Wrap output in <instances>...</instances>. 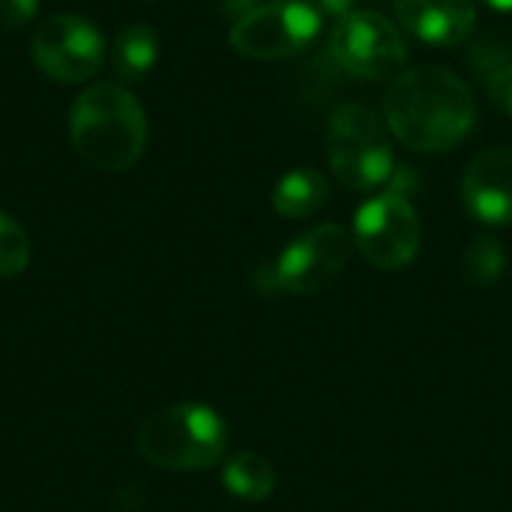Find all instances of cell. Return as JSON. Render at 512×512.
Wrapping results in <instances>:
<instances>
[{
  "mask_svg": "<svg viewBox=\"0 0 512 512\" xmlns=\"http://www.w3.org/2000/svg\"><path fill=\"white\" fill-rule=\"evenodd\" d=\"M393 135L417 153H447L465 141L477 120V102L465 78L447 66H414L393 78L384 96Z\"/></svg>",
  "mask_w": 512,
  "mask_h": 512,
  "instance_id": "cell-1",
  "label": "cell"
},
{
  "mask_svg": "<svg viewBox=\"0 0 512 512\" xmlns=\"http://www.w3.org/2000/svg\"><path fill=\"white\" fill-rule=\"evenodd\" d=\"M69 141L96 171H129L147 147L144 105L126 84L96 81L72 102Z\"/></svg>",
  "mask_w": 512,
  "mask_h": 512,
  "instance_id": "cell-2",
  "label": "cell"
},
{
  "mask_svg": "<svg viewBox=\"0 0 512 512\" xmlns=\"http://www.w3.org/2000/svg\"><path fill=\"white\" fill-rule=\"evenodd\" d=\"M138 453L162 471H207L225 459L228 426L201 402H177L147 414L135 435Z\"/></svg>",
  "mask_w": 512,
  "mask_h": 512,
  "instance_id": "cell-3",
  "label": "cell"
},
{
  "mask_svg": "<svg viewBox=\"0 0 512 512\" xmlns=\"http://www.w3.org/2000/svg\"><path fill=\"white\" fill-rule=\"evenodd\" d=\"M327 159L333 177L354 192L387 186L396 174V156L387 126L372 108L357 102L333 111L327 126Z\"/></svg>",
  "mask_w": 512,
  "mask_h": 512,
  "instance_id": "cell-4",
  "label": "cell"
},
{
  "mask_svg": "<svg viewBox=\"0 0 512 512\" xmlns=\"http://www.w3.org/2000/svg\"><path fill=\"white\" fill-rule=\"evenodd\" d=\"M333 60L357 78L387 81L408 66V42L402 30L381 12L354 9L330 33Z\"/></svg>",
  "mask_w": 512,
  "mask_h": 512,
  "instance_id": "cell-5",
  "label": "cell"
},
{
  "mask_svg": "<svg viewBox=\"0 0 512 512\" xmlns=\"http://www.w3.org/2000/svg\"><path fill=\"white\" fill-rule=\"evenodd\" d=\"M321 33V12L306 0H270L246 15L228 33L237 54L252 60H282L306 51Z\"/></svg>",
  "mask_w": 512,
  "mask_h": 512,
  "instance_id": "cell-6",
  "label": "cell"
},
{
  "mask_svg": "<svg viewBox=\"0 0 512 512\" xmlns=\"http://www.w3.org/2000/svg\"><path fill=\"white\" fill-rule=\"evenodd\" d=\"M354 249L378 270H402L408 267L423 240L420 216L408 195L393 189L369 198L354 219Z\"/></svg>",
  "mask_w": 512,
  "mask_h": 512,
  "instance_id": "cell-7",
  "label": "cell"
},
{
  "mask_svg": "<svg viewBox=\"0 0 512 512\" xmlns=\"http://www.w3.org/2000/svg\"><path fill=\"white\" fill-rule=\"evenodd\" d=\"M351 252H354V237L342 225L327 222L309 228L306 234L288 243V249L276 258V264H270L279 294L312 297L330 288L348 267Z\"/></svg>",
  "mask_w": 512,
  "mask_h": 512,
  "instance_id": "cell-8",
  "label": "cell"
},
{
  "mask_svg": "<svg viewBox=\"0 0 512 512\" xmlns=\"http://www.w3.org/2000/svg\"><path fill=\"white\" fill-rule=\"evenodd\" d=\"M30 57L42 75L60 84H81L102 69L105 39L84 15H54L33 33Z\"/></svg>",
  "mask_w": 512,
  "mask_h": 512,
  "instance_id": "cell-9",
  "label": "cell"
},
{
  "mask_svg": "<svg viewBox=\"0 0 512 512\" xmlns=\"http://www.w3.org/2000/svg\"><path fill=\"white\" fill-rule=\"evenodd\" d=\"M462 201L483 225L512 222V150L492 147L471 159L462 177Z\"/></svg>",
  "mask_w": 512,
  "mask_h": 512,
  "instance_id": "cell-10",
  "label": "cell"
},
{
  "mask_svg": "<svg viewBox=\"0 0 512 512\" xmlns=\"http://www.w3.org/2000/svg\"><path fill=\"white\" fill-rule=\"evenodd\" d=\"M402 27L426 45L456 48L477 27L474 0H396Z\"/></svg>",
  "mask_w": 512,
  "mask_h": 512,
  "instance_id": "cell-11",
  "label": "cell"
},
{
  "mask_svg": "<svg viewBox=\"0 0 512 512\" xmlns=\"http://www.w3.org/2000/svg\"><path fill=\"white\" fill-rule=\"evenodd\" d=\"M330 198V186L315 168H294L273 186V210L282 219H309Z\"/></svg>",
  "mask_w": 512,
  "mask_h": 512,
  "instance_id": "cell-12",
  "label": "cell"
},
{
  "mask_svg": "<svg viewBox=\"0 0 512 512\" xmlns=\"http://www.w3.org/2000/svg\"><path fill=\"white\" fill-rule=\"evenodd\" d=\"M159 63V36L150 24H126L111 45V69L120 81H141Z\"/></svg>",
  "mask_w": 512,
  "mask_h": 512,
  "instance_id": "cell-13",
  "label": "cell"
},
{
  "mask_svg": "<svg viewBox=\"0 0 512 512\" xmlns=\"http://www.w3.org/2000/svg\"><path fill=\"white\" fill-rule=\"evenodd\" d=\"M222 486L228 489V495L249 501V504H258V501H267L273 495L276 471L258 453H234L222 465Z\"/></svg>",
  "mask_w": 512,
  "mask_h": 512,
  "instance_id": "cell-14",
  "label": "cell"
},
{
  "mask_svg": "<svg viewBox=\"0 0 512 512\" xmlns=\"http://www.w3.org/2000/svg\"><path fill=\"white\" fill-rule=\"evenodd\" d=\"M507 270V252L504 243L498 237L480 234L468 243L465 255H462V276L474 285V288H489L495 285Z\"/></svg>",
  "mask_w": 512,
  "mask_h": 512,
  "instance_id": "cell-15",
  "label": "cell"
},
{
  "mask_svg": "<svg viewBox=\"0 0 512 512\" xmlns=\"http://www.w3.org/2000/svg\"><path fill=\"white\" fill-rule=\"evenodd\" d=\"M30 264V237L27 231L0 210V279H15Z\"/></svg>",
  "mask_w": 512,
  "mask_h": 512,
  "instance_id": "cell-16",
  "label": "cell"
},
{
  "mask_svg": "<svg viewBox=\"0 0 512 512\" xmlns=\"http://www.w3.org/2000/svg\"><path fill=\"white\" fill-rule=\"evenodd\" d=\"M39 15V0H0V24L6 30H24Z\"/></svg>",
  "mask_w": 512,
  "mask_h": 512,
  "instance_id": "cell-17",
  "label": "cell"
},
{
  "mask_svg": "<svg viewBox=\"0 0 512 512\" xmlns=\"http://www.w3.org/2000/svg\"><path fill=\"white\" fill-rule=\"evenodd\" d=\"M489 99L504 111V114H510L512 117V63H504V66H498L495 72H492V78H489Z\"/></svg>",
  "mask_w": 512,
  "mask_h": 512,
  "instance_id": "cell-18",
  "label": "cell"
},
{
  "mask_svg": "<svg viewBox=\"0 0 512 512\" xmlns=\"http://www.w3.org/2000/svg\"><path fill=\"white\" fill-rule=\"evenodd\" d=\"M354 3L357 0H318V6L333 18H345L348 12H354Z\"/></svg>",
  "mask_w": 512,
  "mask_h": 512,
  "instance_id": "cell-19",
  "label": "cell"
},
{
  "mask_svg": "<svg viewBox=\"0 0 512 512\" xmlns=\"http://www.w3.org/2000/svg\"><path fill=\"white\" fill-rule=\"evenodd\" d=\"M483 3H489L498 12H512V0H483Z\"/></svg>",
  "mask_w": 512,
  "mask_h": 512,
  "instance_id": "cell-20",
  "label": "cell"
},
{
  "mask_svg": "<svg viewBox=\"0 0 512 512\" xmlns=\"http://www.w3.org/2000/svg\"><path fill=\"white\" fill-rule=\"evenodd\" d=\"M144 3H156V0H144Z\"/></svg>",
  "mask_w": 512,
  "mask_h": 512,
  "instance_id": "cell-21",
  "label": "cell"
}]
</instances>
